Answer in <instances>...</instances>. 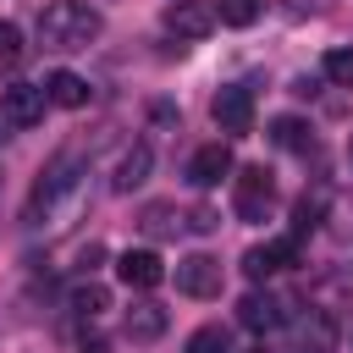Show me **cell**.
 Returning a JSON list of instances; mask_svg holds the SVG:
<instances>
[{"label":"cell","mask_w":353,"mask_h":353,"mask_svg":"<svg viewBox=\"0 0 353 353\" xmlns=\"http://www.w3.org/2000/svg\"><path fill=\"white\" fill-rule=\"evenodd\" d=\"M77 176H83V160L72 154V149H61L50 165H44V176L33 182V193H28V221H39V215H50L72 188H77Z\"/></svg>","instance_id":"7a4b0ae2"},{"label":"cell","mask_w":353,"mask_h":353,"mask_svg":"<svg viewBox=\"0 0 353 353\" xmlns=\"http://www.w3.org/2000/svg\"><path fill=\"white\" fill-rule=\"evenodd\" d=\"M221 176H232V149H226V143H204V149H193V160H188V182H193V188H215Z\"/></svg>","instance_id":"8fae6325"},{"label":"cell","mask_w":353,"mask_h":353,"mask_svg":"<svg viewBox=\"0 0 353 353\" xmlns=\"http://www.w3.org/2000/svg\"><path fill=\"white\" fill-rule=\"evenodd\" d=\"M176 292H188V298H215V292H221V259H210V254L176 259Z\"/></svg>","instance_id":"52a82bcc"},{"label":"cell","mask_w":353,"mask_h":353,"mask_svg":"<svg viewBox=\"0 0 353 353\" xmlns=\"http://www.w3.org/2000/svg\"><path fill=\"white\" fill-rule=\"evenodd\" d=\"M210 110H215V127H221V132H232V138L254 132V94H248L243 83H226Z\"/></svg>","instance_id":"5b68a950"},{"label":"cell","mask_w":353,"mask_h":353,"mask_svg":"<svg viewBox=\"0 0 353 353\" xmlns=\"http://www.w3.org/2000/svg\"><path fill=\"white\" fill-rule=\"evenodd\" d=\"M110 309V292L99 287V281H77L72 287V314H83V320H99Z\"/></svg>","instance_id":"e0dca14e"},{"label":"cell","mask_w":353,"mask_h":353,"mask_svg":"<svg viewBox=\"0 0 353 353\" xmlns=\"http://www.w3.org/2000/svg\"><path fill=\"white\" fill-rule=\"evenodd\" d=\"M320 72H325V77H331L336 88H353V50H325Z\"/></svg>","instance_id":"d6986e66"},{"label":"cell","mask_w":353,"mask_h":353,"mask_svg":"<svg viewBox=\"0 0 353 353\" xmlns=\"http://www.w3.org/2000/svg\"><path fill=\"white\" fill-rule=\"evenodd\" d=\"M44 99L61 105V110H77V105H88V83L77 72H50L44 77Z\"/></svg>","instance_id":"4fadbf2b"},{"label":"cell","mask_w":353,"mask_h":353,"mask_svg":"<svg viewBox=\"0 0 353 353\" xmlns=\"http://www.w3.org/2000/svg\"><path fill=\"white\" fill-rule=\"evenodd\" d=\"M44 83H11L6 94H0V121L6 127H39L44 121Z\"/></svg>","instance_id":"277c9868"},{"label":"cell","mask_w":353,"mask_h":353,"mask_svg":"<svg viewBox=\"0 0 353 353\" xmlns=\"http://www.w3.org/2000/svg\"><path fill=\"white\" fill-rule=\"evenodd\" d=\"M116 276H121L132 292H149V287H160V281H165V265H160V254H154V248H127V254L116 259Z\"/></svg>","instance_id":"9c48e42d"},{"label":"cell","mask_w":353,"mask_h":353,"mask_svg":"<svg viewBox=\"0 0 353 353\" xmlns=\"http://www.w3.org/2000/svg\"><path fill=\"white\" fill-rule=\"evenodd\" d=\"M182 226H188V232H215V226H221V215L199 204V210H188V215H182Z\"/></svg>","instance_id":"7402d4cb"},{"label":"cell","mask_w":353,"mask_h":353,"mask_svg":"<svg viewBox=\"0 0 353 353\" xmlns=\"http://www.w3.org/2000/svg\"><path fill=\"white\" fill-rule=\"evenodd\" d=\"M215 22L221 17H215L210 0H171L165 6V33H176V39H204Z\"/></svg>","instance_id":"ba28073f"},{"label":"cell","mask_w":353,"mask_h":353,"mask_svg":"<svg viewBox=\"0 0 353 353\" xmlns=\"http://www.w3.org/2000/svg\"><path fill=\"white\" fill-rule=\"evenodd\" d=\"M99 28H105V17L83 0H50L39 11V44L44 50H88L99 39Z\"/></svg>","instance_id":"6da1fadb"},{"label":"cell","mask_w":353,"mask_h":353,"mask_svg":"<svg viewBox=\"0 0 353 353\" xmlns=\"http://www.w3.org/2000/svg\"><path fill=\"white\" fill-rule=\"evenodd\" d=\"M237 320H243L248 331H270V325H281V298H270V292H248V298L237 303Z\"/></svg>","instance_id":"5bb4252c"},{"label":"cell","mask_w":353,"mask_h":353,"mask_svg":"<svg viewBox=\"0 0 353 353\" xmlns=\"http://www.w3.org/2000/svg\"><path fill=\"white\" fill-rule=\"evenodd\" d=\"M22 55V33H17V22H0V61H17Z\"/></svg>","instance_id":"603a6c76"},{"label":"cell","mask_w":353,"mask_h":353,"mask_svg":"<svg viewBox=\"0 0 353 353\" xmlns=\"http://www.w3.org/2000/svg\"><path fill=\"white\" fill-rule=\"evenodd\" d=\"M259 11H265V0H221V11H215V17H221L226 28H248Z\"/></svg>","instance_id":"ffe728a7"},{"label":"cell","mask_w":353,"mask_h":353,"mask_svg":"<svg viewBox=\"0 0 353 353\" xmlns=\"http://www.w3.org/2000/svg\"><path fill=\"white\" fill-rule=\"evenodd\" d=\"M176 226H182V215H176L171 204H149V210H143V232H149V237H165V232H176Z\"/></svg>","instance_id":"44dd1931"},{"label":"cell","mask_w":353,"mask_h":353,"mask_svg":"<svg viewBox=\"0 0 353 353\" xmlns=\"http://www.w3.org/2000/svg\"><path fill=\"white\" fill-rule=\"evenodd\" d=\"M121 331H127L132 342H154V336L165 331V309H160V303H132L127 320H121Z\"/></svg>","instance_id":"9a60e30c"},{"label":"cell","mask_w":353,"mask_h":353,"mask_svg":"<svg viewBox=\"0 0 353 353\" xmlns=\"http://www.w3.org/2000/svg\"><path fill=\"white\" fill-rule=\"evenodd\" d=\"M270 204H276L270 171H265V165H243L237 182H232V210H237V221H265Z\"/></svg>","instance_id":"3957f363"},{"label":"cell","mask_w":353,"mask_h":353,"mask_svg":"<svg viewBox=\"0 0 353 353\" xmlns=\"http://www.w3.org/2000/svg\"><path fill=\"white\" fill-rule=\"evenodd\" d=\"M292 259H298V237H281V243L248 248V254H243V276H248V281H265V276H276V270L292 265Z\"/></svg>","instance_id":"30bf717a"},{"label":"cell","mask_w":353,"mask_h":353,"mask_svg":"<svg viewBox=\"0 0 353 353\" xmlns=\"http://www.w3.org/2000/svg\"><path fill=\"white\" fill-rule=\"evenodd\" d=\"M270 143H276V149H292V154H309V149H314V132H309V121H298V116H276V121H270Z\"/></svg>","instance_id":"2e32d148"},{"label":"cell","mask_w":353,"mask_h":353,"mask_svg":"<svg viewBox=\"0 0 353 353\" xmlns=\"http://www.w3.org/2000/svg\"><path fill=\"white\" fill-rule=\"evenodd\" d=\"M188 353H232V336H226V325H199V331L188 336Z\"/></svg>","instance_id":"ac0fdd59"},{"label":"cell","mask_w":353,"mask_h":353,"mask_svg":"<svg viewBox=\"0 0 353 353\" xmlns=\"http://www.w3.org/2000/svg\"><path fill=\"white\" fill-rule=\"evenodd\" d=\"M149 165H154V149H149V143H132V149H121V160H116V171H110V188H116V193H132V188H143V182H149Z\"/></svg>","instance_id":"7c38bea8"},{"label":"cell","mask_w":353,"mask_h":353,"mask_svg":"<svg viewBox=\"0 0 353 353\" xmlns=\"http://www.w3.org/2000/svg\"><path fill=\"white\" fill-rule=\"evenodd\" d=\"M292 353H336V314L303 309L292 320Z\"/></svg>","instance_id":"8992f818"},{"label":"cell","mask_w":353,"mask_h":353,"mask_svg":"<svg viewBox=\"0 0 353 353\" xmlns=\"http://www.w3.org/2000/svg\"><path fill=\"white\" fill-rule=\"evenodd\" d=\"M88 353H105V347H99V342H94V347H88Z\"/></svg>","instance_id":"cb8c5ba5"},{"label":"cell","mask_w":353,"mask_h":353,"mask_svg":"<svg viewBox=\"0 0 353 353\" xmlns=\"http://www.w3.org/2000/svg\"><path fill=\"white\" fill-rule=\"evenodd\" d=\"M243 353H265V347H243Z\"/></svg>","instance_id":"d4e9b609"}]
</instances>
